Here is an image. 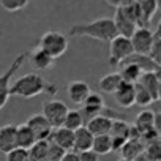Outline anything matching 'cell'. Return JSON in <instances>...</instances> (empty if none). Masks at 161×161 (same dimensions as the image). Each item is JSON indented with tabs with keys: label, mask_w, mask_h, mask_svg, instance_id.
<instances>
[{
	"label": "cell",
	"mask_w": 161,
	"mask_h": 161,
	"mask_svg": "<svg viewBox=\"0 0 161 161\" xmlns=\"http://www.w3.org/2000/svg\"><path fill=\"white\" fill-rule=\"evenodd\" d=\"M41 93L55 95L57 86L47 80L36 73H29L14 80V84L10 87V97H22V98H33Z\"/></svg>",
	"instance_id": "1"
},
{
	"label": "cell",
	"mask_w": 161,
	"mask_h": 161,
	"mask_svg": "<svg viewBox=\"0 0 161 161\" xmlns=\"http://www.w3.org/2000/svg\"><path fill=\"white\" fill-rule=\"evenodd\" d=\"M69 36H89L103 43H111L117 36V30L111 18H100L87 24L73 25L69 29Z\"/></svg>",
	"instance_id": "2"
},
{
	"label": "cell",
	"mask_w": 161,
	"mask_h": 161,
	"mask_svg": "<svg viewBox=\"0 0 161 161\" xmlns=\"http://www.w3.org/2000/svg\"><path fill=\"white\" fill-rule=\"evenodd\" d=\"M36 46L40 49H43L44 52H47L55 60L57 57H62L68 51V40H66V36L63 33L51 30V32H46L40 38Z\"/></svg>",
	"instance_id": "3"
},
{
	"label": "cell",
	"mask_w": 161,
	"mask_h": 161,
	"mask_svg": "<svg viewBox=\"0 0 161 161\" xmlns=\"http://www.w3.org/2000/svg\"><path fill=\"white\" fill-rule=\"evenodd\" d=\"M29 58V52H21L14 57V60L11 62V65L8 66V69L3 73V74H0V109H3L10 100V82H11V79L13 76L19 71L21 66H24L25 60Z\"/></svg>",
	"instance_id": "4"
},
{
	"label": "cell",
	"mask_w": 161,
	"mask_h": 161,
	"mask_svg": "<svg viewBox=\"0 0 161 161\" xmlns=\"http://www.w3.org/2000/svg\"><path fill=\"white\" fill-rule=\"evenodd\" d=\"M133 54L134 52H133V46H131L130 38H125V36L117 35L109 43V58H108V62L112 66H120Z\"/></svg>",
	"instance_id": "5"
},
{
	"label": "cell",
	"mask_w": 161,
	"mask_h": 161,
	"mask_svg": "<svg viewBox=\"0 0 161 161\" xmlns=\"http://www.w3.org/2000/svg\"><path fill=\"white\" fill-rule=\"evenodd\" d=\"M68 111L69 109H68V106L63 101H60V100H51V101H46L43 104L41 114L49 122V125L55 130V128L63 126V122H65V117H66Z\"/></svg>",
	"instance_id": "6"
},
{
	"label": "cell",
	"mask_w": 161,
	"mask_h": 161,
	"mask_svg": "<svg viewBox=\"0 0 161 161\" xmlns=\"http://www.w3.org/2000/svg\"><path fill=\"white\" fill-rule=\"evenodd\" d=\"M131 46H133V52L139 54V55H148L152 51V46L155 43V35L150 29L145 27H139L136 29V32L133 33V36L130 38Z\"/></svg>",
	"instance_id": "7"
},
{
	"label": "cell",
	"mask_w": 161,
	"mask_h": 161,
	"mask_svg": "<svg viewBox=\"0 0 161 161\" xmlns=\"http://www.w3.org/2000/svg\"><path fill=\"white\" fill-rule=\"evenodd\" d=\"M25 125L33 131L36 141H49V136H51V133H52V130H54V128L49 125V122L44 119L43 114H33V115L25 122Z\"/></svg>",
	"instance_id": "8"
},
{
	"label": "cell",
	"mask_w": 161,
	"mask_h": 161,
	"mask_svg": "<svg viewBox=\"0 0 161 161\" xmlns=\"http://www.w3.org/2000/svg\"><path fill=\"white\" fill-rule=\"evenodd\" d=\"M66 93H68V98L74 104H84V101L92 93V90H90V86L84 82V80H71L66 86Z\"/></svg>",
	"instance_id": "9"
},
{
	"label": "cell",
	"mask_w": 161,
	"mask_h": 161,
	"mask_svg": "<svg viewBox=\"0 0 161 161\" xmlns=\"http://www.w3.org/2000/svg\"><path fill=\"white\" fill-rule=\"evenodd\" d=\"M114 21V25H115V30H117V35L120 36H125V38H131L133 33L136 32L137 25L123 13L122 8H115V14L112 18Z\"/></svg>",
	"instance_id": "10"
},
{
	"label": "cell",
	"mask_w": 161,
	"mask_h": 161,
	"mask_svg": "<svg viewBox=\"0 0 161 161\" xmlns=\"http://www.w3.org/2000/svg\"><path fill=\"white\" fill-rule=\"evenodd\" d=\"M49 142L55 144L57 147L63 148L65 152L73 150V144H74V131H69L63 126L52 130L51 136H49Z\"/></svg>",
	"instance_id": "11"
},
{
	"label": "cell",
	"mask_w": 161,
	"mask_h": 161,
	"mask_svg": "<svg viewBox=\"0 0 161 161\" xmlns=\"http://www.w3.org/2000/svg\"><path fill=\"white\" fill-rule=\"evenodd\" d=\"M16 148V125H3L0 126V152L8 153Z\"/></svg>",
	"instance_id": "12"
},
{
	"label": "cell",
	"mask_w": 161,
	"mask_h": 161,
	"mask_svg": "<svg viewBox=\"0 0 161 161\" xmlns=\"http://www.w3.org/2000/svg\"><path fill=\"white\" fill-rule=\"evenodd\" d=\"M93 134L86 128H79L77 131H74V144H73V152L76 153H82V152H87V150H92V145H93Z\"/></svg>",
	"instance_id": "13"
},
{
	"label": "cell",
	"mask_w": 161,
	"mask_h": 161,
	"mask_svg": "<svg viewBox=\"0 0 161 161\" xmlns=\"http://www.w3.org/2000/svg\"><path fill=\"white\" fill-rule=\"evenodd\" d=\"M29 60H30V65H32L33 68L40 69V71L51 69V68L54 66V58H52L47 52H44L43 49H40L38 46H36L32 52H29Z\"/></svg>",
	"instance_id": "14"
},
{
	"label": "cell",
	"mask_w": 161,
	"mask_h": 161,
	"mask_svg": "<svg viewBox=\"0 0 161 161\" xmlns=\"http://www.w3.org/2000/svg\"><path fill=\"white\" fill-rule=\"evenodd\" d=\"M114 100L120 108H131L134 106V84L122 82L117 92L114 93Z\"/></svg>",
	"instance_id": "15"
},
{
	"label": "cell",
	"mask_w": 161,
	"mask_h": 161,
	"mask_svg": "<svg viewBox=\"0 0 161 161\" xmlns=\"http://www.w3.org/2000/svg\"><path fill=\"white\" fill-rule=\"evenodd\" d=\"M111 126H112V119H109V117H106V115L93 117V119H90V120L86 123V128H87L93 136H106V134H109Z\"/></svg>",
	"instance_id": "16"
},
{
	"label": "cell",
	"mask_w": 161,
	"mask_h": 161,
	"mask_svg": "<svg viewBox=\"0 0 161 161\" xmlns=\"http://www.w3.org/2000/svg\"><path fill=\"white\" fill-rule=\"evenodd\" d=\"M35 142H36V137H35L33 131L25 123L16 125V147L18 148L30 150Z\"/></svg>",
	"instance_id": "17"
},
{
	"label": "cell",
	"mask_w": 161,
	"mask_h": 161,
	"mask_svg": "<svg viewBox=\"0 0 161 161\" xmlns=\"http://www.w3.org/2000/svg\"><path fill=\"white\" fill-rule=\"evenodd\" d=\"M144 150H145V144L141 139H128L125 142V145L122 147L120 153H122V158L123 159L134 161L137 156L144 155Z\"/></svg>",
	"instance_id": "18"
},
{
	"label": "cell",
	"mask_w": 161,
	"mask_h": 161,
	"mask_svg": "<svg viewBox=\"0 0 161 161\" xmlns=\"http://www.w3.org/2000/svg\"><path fill=\"white\" fill-rule=\"evenodd\" d=\"M122 82H123V80H122V77H120L119 73H109V74H106V76H103V77L100 79L98 87H100L101 92L114 95V93L117 92V89L120 87Z\"/></svg>",
	"instance_id": "19"
},
{
	"label": "cell",
	"mask_w": 161,
	"mask_h": 161,
	"mask_svg": "<svg viewBox=\"0 0 161 161\" xmlns=\"http://www.w3.org/2000/svg\"><path fill=\"white\" fill-rule=\"evenodd\" d=\"M120 77L123 82H128V84H137L139 79L142 76V69L134 65V63H123L120 65V71H119Z\"/></svg>",
	"instance_id": "20"
},
{
	"label": "cell",
	"mask_w": 161,
	"mask_h": 161,
	"mask_svg": "<svg viewBox=\"0 0 161 161\" xmlns=\"http://www.w3.org/2000/svg\"><path fill=\"white\" fill-rule=\"evenodd\" d=\"M153 115H155V112H152L148 109H144L136 115V120H134L133 126L137 130L139 134H144L145 131L153 130Z\"/></svg>",
	"instance_id": "21"
},
{
	"label": "cell",
	"mask_w": 161,
	"mask_h": 161,
	"mask_svg": "<svg viewBox=\"0 0 161 161\" xmlns=\"http://www.w3.org/2000/svg\"><path fill=\"white\" fill-rule=\"evenodd\" d=\"M137 84H141L150 93L153 101H158V86H159V80H158L155 73H142V76H141Z\"/></svg>",
	"instance_id": "22"
},
{
	"label": "cell",
	"mask_w": 161,
	"mask_h": 161,
	"mask_svg": "<svg viewBox=\"0 0 161 161\" xmlns=\"http://www.w3.org/2000/svg\"><path fill=\"white\" fill-rule=\"evenodd\" d=\"M139 8H141V16H142V25L148 29L155 13L158 11L156 0H142V2H139Z\"/></svg>",
	"instance_id": "23"
},
{
	"label": "cell",
	"mask_w": 161,
	"mask_h": 161,
	"mask_svg": "<svg viewBox=\"0 0 161 161\" xmlns=\"http://www.w3.org/2000/svg\"><path fill=\"white\" fill-rule=\"evenodd\" d=\"M82 126H86V122H84V117L80 114V111L79 109H69L66 117H65L63 128H66L69 131H77Z\"/></svg>",
	"instance_id": "24"
},
{
	"label": "cell",
	"mask_w": 161,
	"mask_h": 161,
	"mask_svg": "<svg viewBox=\"0 0 161 161\" xmlns=\"http://www.w3.org/2000/svg\"><path fill=\"white\" fill-rule=\"evenodd\" d=\"M123 63H134V65H137V66L142 69V73H153V71L156 69V65L153 63V60H152L148 55L133 54V55H130ZM123 63H122V65H123Z\"/></svg>",
	"instance_id": "25"
},
{
	"label": "cell",
	"mask_w": 161,
	"mask_h": 161,
	"mask_svg": "<svg viewBox=\"0 0 161 161\" xmlns=\"http://www.w3.org/2000/svg\"><path fill=\"white\" fill-rule=\"evenodd\" d=\"M130 133H131V125L125 120V119H117L112 120V126L109 131L111 137H120V139H130Z\"/></svg>",
	"instance_id": "26"
},
{
	"label": "cell",
	"mask_w": 161,
	"mask_h": 161,
	"mask_svg": "<svg viewBox=\"0 0 161 161\" xmlns=\"http://www.w3.org/2000/svg\"><path fill=\"white\" fill-rule=\"evenodd\" d=\"M49 153V141H36L33 147L29 150L30 161H47Z\"/></svg>",
	"instance_id": "27"
},
{
	"label": "cell",
	"mask_w": 161,
	"mask_h": 161,
	"mask_svg": "<svg viewBox=\"0 0 161 161\" xmlns=\"http://www.w3.org/2000/svg\"><path fill=\"white\" fill-rule=\"evenodd\" d=\"M92 150L100 156V155H108L112 152V139L109 134L106 136H95L93 137V145Z\"/></svg>",
	"instance_id": "28"
},
{
	"label": "cell",
	"mask_w": 161,
	"mask_h": 161,
	"mask_svg": "<svg viewBox=\"0 0 161 161\" xmlns=\"http://www.w3.org/2000/svg\"><path fill=\"white\" fill-rule=\"evenodd\" d=\"M152 103H153V98L150 97V93L141 84H134V104L141 108H147Z\"/></svg>",
	"instance_id": "29"
},
{
	"label": "cell",
	"mask_w": 161,
	"mask_h": 161,
	"mask_svg": "<svg viewBox=\"0 0 161 161\" xmlns=\"http://www.w3.org/2000/svg\"><path fill=\"white\" fill-rule=\"evenodd\" d=\"M144 155L150 159V161H161V139H156L150 144L145 145Z\"/></svg>",
	"instance_id": "30"
},
{
	"label": "cell",
	"mask_w": 161,
	"mask_h": 161,
	"mask_svg": "<svg viewBox=\"0 0 161 161\" xmlns=\"http://www.w3.org/2000/svg\"><path fill=\"white\" fill-rule=\"evenodd\" d=\"M29 3H30L29 0H0V7H2L3 10H7V11H10V13L21 11Z\"/></svg>",
	"instance_id": "31"
},
{
	"label": "cell",
	"mask_w": 161,
	"mask_h": 161,
	"mask_svg": "<svg viewBox=\"0 0 161 161\" xmlns=\"http://www.w3.org/2000/svg\"><path fill=\"white\" fill-rule=\"evenodd\" d=\"M5 161H30V156H29V150H24V148H14L11 152H8L5 155Z\"/></svg>",
	"instance_id": "32"
},
{
	"label": "cell",
	"mask_w": 161,
	"mask_h": 161,
	"mask_svg": "<svg viewBox=\"0 0 161 161\" xmlns=\"http://www.w3.org/2000/svg\"><path fill=\"white\" fill-rule=\"evenodd\" d=\"M148 57L153 60V63L156 66H161V38H155V43L152 46V51H150Z\"/></svg>",
	"instance_id": "33"
},
{
	"label": "cell",
	"mask_w": 161,
	"mask_h": 161,
	"mask_svg": "<svg viewBox=\"0 0 161 161\" xmlns=\"http://www.w3.org/2000/svg\"><path fill=\"white\" fill-rule=\"evenodd\" d=\"M65 153H66V152H65L63 148H60V147H57L55 144L49 142L47 161H62V158H63V155H65Z\"/></svg>",
	"instance_id": "34"
},
{
	"label": "cell",
	"mask_w": 161,
	"mask_h": 161,
	"mask_svg": "<svg viewBox=\"0 0 161 161\" xmlns=\"http://www.w3.org/2000/svg\"><path fill=\"white\" fill-rule=\"evenodd\" d=\"M79 161H100V156L93 150H87L79 153Z\"/></svg>",
	"instance_id": "35"
},
{
	"label": "cell",
	"mask_w": 161,
	"mask_h": 161,
	"mask_svg": "<svg viewBox=\"0 0 161 161\" xmlns=\"http://www.w3.org/2000/svg\"><path fill=\"white\" fill-rule=\"evenodd\" d=\"M153 130L156 131L158 136H161V111L155 112V115H153Z\"/></svg>",
	"instance_id": "36"
},
{
	"label": "cell",
	"mask_w": 161,
	"mask_h": 161,
	"mask_svg": "<svg viewBox=\"0 0 161 161\" xmlns=\"http://www.w3.org/2000/svg\"><path fill=\"white\" fill-rule=\"evenodd\" d=\"M62 161H79V153H76V152L69 150V152H66V153L63 155Z\"/></svg>",
	"instance_id": "37"
},
{
	"label": "cell",
	"mask_w": 161,
	"mask_h": 161,
	"mask_svg": "<svg viewBox=\"0 0 161 161\" xmlns=\"http://www.w3.org/2000/svg\"><path fill=\"white\" fill-rule=\"evenodd\" d=\"M153 35H155V38H161V19H159L158 27H156V30L153 32Z\"/></svg>",
	"instance_id": "38"
},
{
	"label": "cell",
	"mask_w": 161,
	"mask_h": 161,
	"mask_svg": "<svg viewBox=\"0 0 161 161\" xmlns=\"http://www.w3.org/2000/svg\"><path fill=\"white\" fill-rule=\"evenodd\" d=\"M134 161H150V159H148V158H147L145 155H141V156H137V158H136Z\"/></svg>",
	"instance_id": "39"
},
{
	"label": "cell",
	"mask_w": 161,
	"mask_h": 161,
	"mask_svg": "<svg viewBox=\"0 0 161 161\" xmlns=\"http://www.w3.org/2000/svg\"><path fill=\"white\" fill-rule=\"evenodd\" d=\"M158 101H161V80H159V86H158Z\"/></svg>",
	"instance_id": "40"
},
{
	"label": "cell",
	"mask_w": 161,
	"mask_h": 161,
	"mask_svg": "<svg viewBox=\"0 0 161 161\" xmlns=\"http://www.w3.org/2000/svg\"><path fill=\"white\" fill-rule=\"evenodd\" d=\"M156 5H158V11H161V0H158Z\"/></svg>",
	"instance_id": "41"
},
{
	"label": "cell",
	"mask_w": 161,
	"mask_h": 161,
	"mask_svg": "<svg viewBox=\"0 0 161 161\" xmlns=\"http://www.w3.org/2000/svg\"><path fill=\"white\" fill-rule=\"evenodd\" d=\"M117 161H128V159H123V158H120V159H117Z\"/></svg>",
	"instance_id": "42"
}]
</instances>
